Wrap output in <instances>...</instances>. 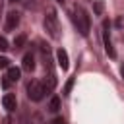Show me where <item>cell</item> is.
<instances>
[{
	"label": "cell",
	"mask_w": 124,
	"mask_h": 124,
	"mask_svg": "<svg viewBox=\"0 0 124 124\" xmlns=\"http://www.w3.org/2000/svg\"><path fill=\"white\" fill-rule=\"evenodd\" d=\"M120 74H122V78H124V64H122V68H120Z\"/></svg>",
	"instance_id": "19"
},
{
	"label": "cell",
	"mask_w": 124,
	"mask_h": 124,
	"mask_svg": "<svg viewBox=\"0 0 124 124\" xmlns=\"http://www.w3.org/2000/svg\"><path fill=\"white\" fill-rule=\"evenodd\" d=\"M72 85H74V78H70V79L66 81V85H64V95H68V93H70V89H72Z\"/></svg>",
	"instance_id": "14"
},
{
	"label": "cell",
	"mask_w": 124,
	"mask_h": 124,
	"mask_svg": "<svg viewBox=\"0 0 124 124\" xmlns=\"http://www.w3.org/2000/svg\"><path fill=\"white\" fill-rule=\"evenodd\" d=\"M45 93H46V87H45L41 81H29V85H27V95H29L31 101H41V99L45 97Z\"/></svg>",
	"instance_id": "3"
},
{
	"label": "cell",
	"mask_w": 124,
	"mask_h": 124,
	"mask_svg": "<svg viewBox=\"0 0 124 124\" xmlns=\"http://www.w3.org/2000/svg\"><path fill=\"white\" fill-rule=\"evenodd\" d=\"M10 46H8V41H6V37H2L0 35V50H8Z\"/></svg>",
	"instance_id": "15"
},
{
	"label": "cell",
	"mask_w": 124,
	"mask_h": 124,
	"mask_svg": "<svg viewBox=\"0 0 124 124\" xmlns=\"http://www.w3.org/2000/svg\"><path fill=\"white\" fill-rule=\"evenodd\" d=\"M2 107L8 110V112H12V110H16V107H17V101H16V95H12V93H6L4 97H2Z\"/></svg>",
	"instance_id": "5"
},
{
	"label": "cell",
	"mask_w": 124,
	"mask_h": 124,
	"mask_svg": "<svg viewBox=\"0 0 124 124\" xmlns=\"http://www.w3.org/2000/svg\"><path fill=\"white\" fill-rule=\"evenodd\" d=\"M17 25H19V14H17V12H10V14L6 16V29L12 31V29H16Z\"/></svg>",
	"instance_id": "6"
},
{
	"label": "cell",
	"mask_w": 124,
	"mask_h": 124,
	"mask_svg": "<svg viewBox=\"0 0 124 124\" xmlns=\"http://www.w3.org/2000/svg\"><path fill=\"white\" fill-rule=\"evenodd\" d=\"M10 2H19V0H10Z\"/></svg>",
	"instance_id": "20"
},
{
	"label": "cell",
	"mask_w": 124,
	"mask_h": 124,
	"mask_svg": "<svg viewBox=\"0 0 124 124\" xmlns=\"http://www.w3.org/2000/svg\"><path fill=\"white\" fill-rule=\"evenodd\" d=\"M10 83H12V81H10L8 78H4V79H2V87H4V89H8V87H10Z\"/></svg>",
	"instance_id": "18"
},
{
	"label": "cell",
	"mask_w": 124,
	"mask_h": 124,
	"mask_svg": "<svg viewBox=\"0 0 124 124\" xmlns=\"http://www.w3.org/2000/svg\"><path fill=\"white\" fill-rule=\"evenodd\" d=\"M95 14H97V16L103 14V2H95Z\"/></svg>",
	"instance_id": "16"
},
{
	"label": "cell",
	"mask_w": 124,
	"mask_h": 124,
	"mask_svg": "<svg viewBox=\"0 0 124 124\" xmlns=\"http://www.w3.org/2000/svg\"><path fill=\"white\" fill-rule=\"evenodd\" d=\"M56 2H60V4H62V2H64V0H56Z\"/></svg>",
	"instance_id": "21"
},
{
	"label": "cell",
	"mask_w": 124,
	"mask_h": 124,
	"mask_svg": "<svg viewBox=\"0 0 124 124\" xmlns=\"http://www.w3.org/2000/svg\"><path fill=\"white\" fill-rule=\"evenodd\" d=\"M72 17H74V23H76L78 31H79V33H81L83 37H87L89 29H91V19H89L87 12H85V10L81 8V6L74 4V8H72Z\"/></svg>",
	"instance_id": "1"
},
{
	"label": "cell",
	"mask_w": 124,
	"mask_h": 124,
	"mask_svg": "<svg viewBox=\"0 0 124 124\" xmlns=\"http://www.w3.org/2000/svg\"><path fill=\"white\" fill-rule=\"evenodd\" d=\"M21 66H23V70H25V72H33V70H35V56H33L31 52H27V54L23 56Z\"/></svg>",
	"instance_id": "8"
},
{
	"label": "cell",
	"mask_w": 124,
	"mask_h": 124,
	"mask_svg": "<svg viewBox=\"0 0 124 124\" xmlns=\"http://www.w3.org/2000/svg\"><path fill=\"white\" fill-rule=\"evenodd\" d=\"M45 29L48 31V35L52 39H58L60 37V25H58V17H56V12L54 10H48V14L45 16Z\"/></svg>",
	"instance_id": "2"
},
{
	"label": "cell",
	"mask_w": 124,
	"mask_h": 124,
	"mask_svg": "<svg viewBox=\"0 0 124 124\" xmlns=\"http://www.w3.org/2000/svg\"><path fill=\"white\" fill-rule=\"evenodd\" d=\"M54 85H56V79H54V76L50 74V76H48V78L45 79V87H46V91H50V89H52Z\"/></svg>",
	"instance_id": "12"
},
{
	"label": "cell",
	"mask_w": 124,
	"mask_h": 124,
	"mask_svg": "<svg viewBox=\"0 0 124 124\" xmlns=\"http://www.w3.org/2000/svg\"><path fill=\"white\" fill-rule=\"evenodd\" d=\"M19 76H21V72H19V68H16V66H10L8 72H6V78H8L10 81H17Z\"/></svg>",
	"instance_id": "9"
},
{
	"label": "cell",
	"mask_w": 124,
	"mask_h": 124,
	"mask_svg": "<svg viewBox=\"0 0 124 124\" xmlns=\"http://www.w3.org/2000/svg\"><path fill=\"white\" fill-rule=\"evenodd\" d=\"M103 43H105V52H107L110 58H116V50H114V46H112L110 33H108V21H103Z\"/></svg>",
	"instance_id": "4"
},
{
	"label": "cell",
	"mask_w": 124,
	"mask_h": 124,
	"mask_svg": "<svg viewBox=\"0 0 124 124\" xmlns=\"http://www.w3.org/2000/svg\"><path fill=\"white\" fill-rule=\"evenodd\" d=\"M56 60H58V66L62 70H68L70 68V62H68V52L64 48H58L56 50Z\"/></svg>",
	"instance_id": "7"
},
{
	"label": "cell",
	"mask_w": 124,
	"mask_h": 124,
	"mask_svg": "<svg viewBox=\"0 0 124 124\" xmlns=\"http://www.w3.org/2000/svg\"><path fill=\"white\" fill-rule=\"evenodd\" d=\"M50 124H66V122H64V118H62V116H56V118H54Z\"/></svg>",
	"instance_id": "17"
},
{
	"label": "cell",
	"mask_w": 124,
	"mask_h": 124,
	"mask_svg": "<svg viewBox=\"0 0 124 124\" xmlns=\"http://www.w3.org/2000/svg\"><path fill=\"white\" fill-rule=\"evenodd\" d=\"M58 108H60V99H58V97H52L50 103H48V110H50V112H56Z\"/></svg>",
	"instance_id": "10"
},
{
	"label": "cell",
	"mask_w": 124,
	"mask_h": 124,
	"mask_svg": "<svg viewBox=\"0 0 124 124\" xmlns=\"http://www.w3.org/2000/svg\"><path fill=\"white\" fill-rule=\"evenodd\" d=\"M25 41H27L25 35H17V37L14 39V46H16V48H21V46L25 45Z\"/></svg>",
	"instance_id": "11"
},
{
	"label": "cell",
	"mask_w": 124,
	"mask_h": 124,
	"mask_svg": "<svg viewBox=\"0 0 124 124\" xmlns=\"http://www.w3.org/2000/svg\"><path fill=\"white\" fill-rule=\"evenodd\" d=\"M10 68V60L6 56H0V70H8Z\"/></svg>",
	"instance_id": "13"
}]
</instances>
